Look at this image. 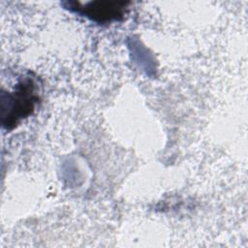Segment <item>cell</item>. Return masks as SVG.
<instances>
[{
	"label": "cell",
	"mask_w": 248,
	"mask_h": 248,
	"mask_svg": "<svg viewBox=\"0 0 248 248\" xmlns=\"http://www.w3.org/2000/svg\"><path fill=\"white\" fill-rule=\"evenodd\" d=\"M38 101L35 80L27 77L19 81L16 90L8 94V113L3 115L4 125L8 128L14 127L20 119L33 112Z\"/></svg>",
	"instance_id": "cell-1"
},
{
	"label": "cell",
	"mask_w": 248,
	"mask_h": 248,
	"mask_svg": "<svg viewBox=\"0 0 248 248\" xmlns=\"http://www.w3.org/2000/svg\"><path fill=\"white\" fill-rule=\"evenodd\" d=\"M125 5L123 2L97 1L90 2L84 6L78 4L72 6L71 9L94 21L103 23L121 19L126 12Z\"/></svg>",
	"instance_id": "cell-2"
}]
</instances>
